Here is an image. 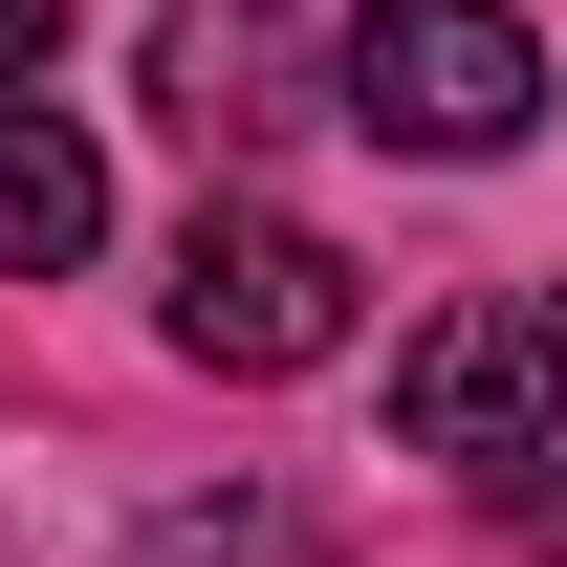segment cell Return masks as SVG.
Listing matches in <instances>:
<instances>
[{"instance_id":"6da1fadb","label":"cell","mask_w":567,"mask_h":567,"mask_svg":"<svg viewBox=\"0 0 567 567\" xmlns=\"http://www.w3.org/2000/svg\"><path fill=\"white\" fill-rule=\"evenodd\" d=\"M350 132L436 153V175L524 153L546 132V22H524V0H371L350 22Z\"/></svg>"},{"instance_id":"7a4b0ae2","label":"cell","mask_w":567,"mask_h":567,"mask_svg":"<svg viewBox=\"0 0 567 567\" xmlns=\"http://www.w3.org/2000/svg\"><path fill=\"white\" fill-rule=\"evenodd\" d=\"M350 240H328V218H284V197H218L197 240H175V350L197 371H240V393H262V371H328L350 350Z\"/></svg>"},{"instance_id":"3957f363","label":"cell","mask_w":567,"mask_h":567,"mask_svg":"<svg viewBox=\"0 0 567 567\" xmlns=\"http://www.w3.org/2000/svg\"><path fill=\"white\" fill-rule=\"evenodd\" d=\"M393 436H415V458H546L567 436V284L436 306L415 350H393Z\"/></svg>"},{"instance_id":"277c9868","label":"cell","mask_w":567,"mask_h":567,"mask_svg":"<svg viewBox=\"0 0 567 567\" xmlns=\"http://www.w3.org/2000/svg\"><path fill=\"white\" fill-rule=\"evenodd\" d=\"M350 87V44H306V0H153V110L197 153H284Z\"/></svg>"},{"instance_id":"5b68a950","label":"cell","mask_w":567,"mask_h":567,"mask_svg":"<svg viewBox=\"0 0 567 567\" xmlns=\"http://www.w3.org/2000/svg\"><path fill=\"white\" fill-rule=\"evenodd\" d=\"M87 240H110V153L22 87V110H0V284H66Z\"/></svg>"},{"instance_id":"8992f818","label":"cell","mask_w":567,"mask_h":567,"mask_svg":"<svg viewBox=\"0 0 567 567\" xmlns=\"http://www.w3.org/2000/svg\"><path fill=\"white\" fill-rule=\"evenodd\" d=\"M132 567H350L306 502H262V481H218V502H153L132 524Z\"/></svg>"},{"instance_id":"52a82bcc","label":"cell","mask_w":567,"mask_h":567,"mask_svg":"<svg viewBox=\"0 0 567 567\" xmlns=\"http://www.w3.org/2000/svg\"><path fill=\"white\" fill-rule=\"evenodd\" d=\"M44 44H66V0H0V110L44 87Z\"/></svg>"},{"instance_id":"ba28073f","label":"cell","mask_w":567,"mask_h":567,"mask_svg":"<svg viewBox=\"0 0 567 567\" xmlns=\"http://www.w3.org/2000/svg\"><path fill=\"white\" fill-rule=\"evenodd\" d=\"M524 524H546V546H567V481H546V502H524Z\"/></svg>"}]
</instances>
